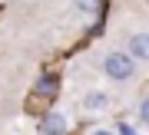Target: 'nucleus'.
Returning a JSON list of instances; mask_svg holds the SVG:
<instances>
[{
	"label": "nucleus",
	"mask_w": 149,
	"mask_h": 135,
	"mask_svg": "<svg viewBox=\"0 0 149 135\" xmlns=\"http://www.w3.org/2000/svg\"><path fill=\"white\" fill-rule=\"evenodd\" d=\"M103 73H106L109 79H116V83H126V79L136 76V59L129 56V53L113 50V53L103 56Z\"/></svg>",
	"instance_id": "obj_1"
},
{
	"label": "nucleus",
	"mask_w": 149,
	"mask_h": 135,
	"mask_svg": "<svg viewBox=\"0 0 149 135\" xmlns=\"http://www.w3.org/2000/svg\"><path fill=\"white\" fill-rule=\"evenodd\" d=\"M66 115L63 112H56V109H50V112H43V119H40V135H66Z\"/></svg>",
	"instance_id": "obj_2"
},
{
	"label": "nucleus",
	"mask_w": 149,
	"mask_h": 135,
	"mask_svg": "<svg viewBox=\"0 0 149 135\" xmlns=\"http://www.w3.org/2000/svg\"><path fill=\"white\" fill-rule=\"evenodd\" d=\"M129 56L149 63V33H136V37H129Z\"/></svg>",
	"instance_id": "obj_3"
},
{
	"label": "nucleus",
	"mask_w": 149,
	"mask_h": 135,
	"mask_svg": "<svg viewBox=\"0 0 149 135\" xmlns=\"http://www.w3.org/2000/svg\"><path fill=\"white\" fill-rule=\"evenodd\" d=\"M106 105H109V96H106V92H96V89H93V92L83 96V109H86V112H103Z\"/></svg>",
	"instance_id": "obj_4"
},
{
	"label": "nucleus",
	"mask_w": 149,
	"mask_h": 135,
	"mask_svg": "<svg viewBox=\"0 0 149 135\" xmlns=\"http://www.w3.org/2000/svg\"><path fill=\"white\" fill-rule=\"evenodd\" d=\"M37 92H40V96H56V79H53V76H40Z\"/></svg>",
	"instance_id": "obj_5"
},
{
	"label": "nucleus",
	"mask_w": 149,
	"mask_h": 135,
	"mask_svg": "<svg viewBox=\"0 0 149 135\" xmlns=\"http://www.w3.org/2000/svg\"><path fill=\"white\" fill-rule=\"evenodd\" d=\"M73 3H76L80 13H96V10H100V0H73Z\"/></svg>",
	"instance_id": "obj_6"
},
{
	"label": "nucleus",
	"mask_w": 149,
	"mask_h": 135,
	"mask_svg": "<svg viewBox=\"0 0 149 135\" xmlns=\"http://www.w3.org/2000/svg\"><path fill=\"white\" fill-rule=\"evenodd\" d=\"M116 135H136V129H133L129 122H119V125H116Z\"/></svg>",
	"instance_id": "obj_7"
},
{
	"label": "nucleus",
	"mask_w": 149,
	"mask_h": 135,
	"mask_svg": "<svg viewBox=\"0 0 149 135\" xmlns=\"http://www.w3.org/2000/svg\"><path fill=\"white\" fill-rule=\"evenodd\" d=\"M139 119L143 125H149V99H143V105H139Z\"/></svg>",
	"instance_id": "obj_8"
},
{
	"label": "nucleus",
	"mask_w": 149,
	"mask_h": 135,
	"mask_svg": "<svg viewBox=\"0 0 149 135\" xmlns=\"http://www.w3.org/2000/svg\"><path fill=\"white\" fill-rule=\"evenodd\" d=\"M93 135H116V132H109V129H96Z\"/></svg>",
	"instance_id": "obj_9"
}]
</instances>
